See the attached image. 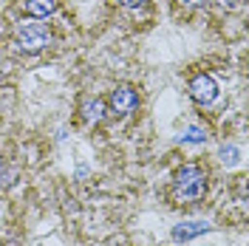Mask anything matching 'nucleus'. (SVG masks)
<instances>
[{
    "mask_svg": "<svg viewBox=\"0 0 249 246\" xmlns=\"http://www.w3.org/2000/svg\"><path fill=\"white\" fill-rule=\"evenodd\" d=\"M190 96L198 105H213L218 99V82L210 74H198V77L190 79Z\"/></svg>",
    "mask_w": 249,
    "mask_h": 246,
    "instance_id": "nucleus-3",
    "label": "nucleus"
},
{
    "mask_svg": "<svg viewBox=\"0 0 249 246\" xmlns=\"http://www.w3.org/2000/svg\"><path fill=\"white\" fill-rule=\"evenodd\" d=\"M207 193V173L196 164H187L173 176V198L176 201H201Z\"/></svg>",
    "mask_w": 249,
    "mask_h": 246,
    "instance_id": "nucleus-1",
    "label": "nucleus"
},
{
    "mask_svg": "<svg viewBox=\"0 0 249 246\" xmlns=\"http://www.w3.org/2000/svg\"><path fill=\"white\" fill-rule=\"evenodd\" d=\"M204 232H210V224L207 221H187V224H178L173 229V241H190V238L204 235Z\"/></svg>",
    "mask_w": 249,
    "mask_h": 246,
    "instance_id": "nucleus-6",
    "label": "nucleus"
},
{
    "mask_svg": "<svg viewBox=\"0 0 249 246\" xmlns=\"http://www.w3.org/2000/svg\"><path fill=\"white\" fill-rule=\"evenodd\" d=\"M235 156H238L235 147H221V161H224V164H235V161H238Z\"/></svg>",
    "mask_w": 249,
    "mask_h": 246,
    "instance_id": "nucleus-9",
    "label": "nucleus"
},
{
    "mask_svg": "<svg viewBox=\"0 0 249 246\" xmlns=\"http://www.w3.org/2000/svg\"><path fill=\"white\" fill-rule=\"evenodd\" d=\"M110 108H113V113H119V116L133 113V110L139 108V93H136V88H130V85H116V88L110 91Z\"/></svg>",
    "mask_w": 249,
    "mask_h": 246,
    "instance_id": "nucleus-4",
    "label": "nucleus"
},
{
    "mask_svg": "<svg viewBox=\"0 0 249 246\" xmlns=\"http://www.w3.org/2000/svg\"><path fill=\"white\" fill-rule=\"evenodd\" d=\"M204 139H207V130H201V127H187L184 130V141H190V144H198Z\"/></svg>",
    "mask_w": 249,
    "mask_h": 246,
    "instance_id": "nucleus-8",
    "label": "nucleus"
},
{
    "mask_svg": "<svg viewBox=\"0 0 249 246\" xmlns=\"http://www.w3.org/2000/svg\"><path fill=\"white\" fill-rule=\"evenodd\" d=\"M184 6H190V9H201V6H207L210 0H181Z\"/></svg>",
    "mask_w": 249,
    "mask_h": 246,
    "instance_id": "nucleus-11",
    "label": "nucleus"
},
{
    "mask_svg": "<svg viewBox=\"0 0 249 246\" xmlns=\"http://www.w3.org/2000/svg\"><path fill=\"white\" fill-rule=\"evenodd\" d=\"M12 178H15V173H12V167L0 164V187H9V184H12Z\"/></svg>",
    "mask_w": 249,
    "mask_h": 246,
    "instance_id": "nucleus-10",
    "label": "nucleus"
},
{
    "mask_svg": "<svg viewBox=\"0 0 249 246\" xmlns=\"http://www.w3.org/2000/svg\"><path fill=\"white\" fill-rule=\"evenodd\" d=\"M119 6H124V9H136V6H142L144 0H116Z\"/></svg>",
    "mask_w": 249,
    "mask_h": 246,
    "instance_id": "nucleus-12",
    "label": "nucleus"
},
{
    "mask_svg": "<svg viewBox=\"0 0 249 246\" xmlns=\"http://www.w3.org/2000/svg\"><path fill=\"white\" fill-rule=\"evenodd\" d=\"M23 9H26V15H31L34 20H43V17L54 15L57 0H23Z\"/></svg>",
    "mask_w": 249,
    "mask_h": 246,
    "instance_id": "nucleus-7",
    "label": "nucleus"
},
{
    "mask_svg": "<svg viewBox=\"0 0 249 246\" xmlns=\"http://www.w3.org/2000/svg\"><path fill=\"white\" fill-rule=\"evenodd\" d=\"M79 113H82V122H88V124L102 122V119H105V102L96 99V96H88V99L82 102Z\"/></svg>",
    "mask_w": 249,
    "mask_h": 246,
    "instance_id": "nucleus-5",
    "label": "nucleus"
},
{
    "mask_svg": "<svg viewBox=\"0 0 249 246\" xmlns=\"http://www.w3.org/2000/svg\"><path fill=\"white\" fill-rule=\"evenodd\" d=\"M51 40H54V34L48 29L46 23H40V20H23V23H17L15 29V43L20 46V51H29V54H37V51H43V48L51 46Z\"/></svg>",
    "mask_w": 249,
    "mask_h": 246,
    "instance_id": "nucleus-2",
    "label": "nucleus"
}]
</instances>
